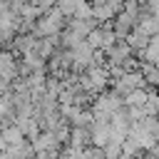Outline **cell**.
Returning a JSON list of instances; mask_svg holds the SVG:
<instances>
[{"label":"cell","instance_id":"6da1fadb","mask_svg":"<svg viewBox=\"0 0 159 159\" xmlns=\"http://www.w3.org/2000/svg\"><path fill=\"white\" fill-rule=\"evenodd\" d=\"M65 15L57 10V7H50V10H45L40 17H37V22H35V27H32V35L37 37V40H42V37H57L60 32H62V27H65Z\"/></svg>","mask_w":159,"mask_h":159},{"label":"cell","instance_id":"7a4b0ae2","mask_svg":"<svg viewBox=\"0 0 159 159\" xmlns=\"http://www.w3.org/2000/svg\"><path fill=\"white\" fill-rule=\"evenodd\" d=\"M124 107V97H119L114 89H104L99 92L97 102H94V114H104V117H112L117 109Z\"/></svg>","mask_w":159,"mask_h":159},{"label":"cell","instance_id":"3957f363","mask_svg":"<svg viewBox=\"0 0 159 159\" xmlns=\"http://www.w3.org/2000/svg\"><path fill=\"white\" fill-rule=\"evenodd\" d=\"M104 57H107V65H124L127 60H132V50L124 40H117L109 50H104Z\"/></svg>","mask_w":159,"mask_h":159},{"label":"cell","instance_id":"277c9868","mask_svg":"<svg viewBox=\"0 0 159 159\" xmlns=\"http://www.w3.org/2000/svg\"><path fill=\"white\" fill-rule=\"evenodd\" d=\"M109 25H112V30H114L117 40H124V37H127V35L137 27V20H134L132 15H127V12H119V15H117Z\"/></svg>","mask_w":159,"mask_h":159},{"label":"cell","instance_id":"5b68a950","mask_svg":"<svg viewBox=\"0 0 159 159\" xmlns=\"http://www.w3.org/2000/svg\"><path fill=\"white\" fill-rule=\"evenodd\" d=\"M124 42L129 45V50H132V55H142L144 50H147V45H149V35H144L142 30H132L127 37H124Z\"/></svg>","mask_w":159,"mask_h":159},{"label":"cell","instance_id":"8992f818","mask_svg":"<svg viewBox=\"0 0 159 159\" xmlns=\"http://www.w3.org/2000/svg\"><path fill=\"white\" fill-rule=\"evenodd\" d=\"M147 97H149V87L147 89H134L124 97V107H132V109H142L147 104Z\"/></svg>","mask_w":159,"mask_h":159},{"label":"cell","instance_id":"52a82bcc","mask_svg":"<svg viewBox=\"0 0 159 159\" xmlns=\"http://www.w3.org/2000/svg\"><path fill=\"white\" fill-rule=\"evenodd\" d=\"M142 57H144L147 65H157V67H159V35L149 37V45H147V50L142 52Z\"/></svg>","mask_w":159,"mask_h":159},{"label":"cell","instance_id":"ba28073f","mask_svg":"<svg viewBox=\"0 0 159 159\" xmlns=\"http://www.w3.org/2000/svg\"><path fill=\"white\" fill-rule=\"evenodd\" d=\"M139 72L144 75V82H147V87H154V89H159V67L157 65H139Z\"/></svg>","mask_w":159,"mask_h":159},{"label":"cell","instance_id":"9c48e42d","mask_svg":"<svg viewBox=\"0 0 159 159\" xmlns=\"http://www.w3.org/2000/svg\"><path fill=\"white\" fill-rule=\"evenodd\" d=\"M84 2H87V0H57V5H55V7H57L65 17H75V15H77V10H80Z\"/></svg>","mask_w":159,"mask_h":159},{"label":"cell","instance_id":"30bf717a","mask_svg":"<svg viewBox=\"0 0 159 159\" xmlns=\"http://www.w3.org/2000/svg\"><path fill=\"white\" fill-rule=\"evenodd\" d=\"M35 5H37V7H40L42 12H45V10L55 7V5H57V0H35Z\"/></svg>","mask_w":159,"mask_h":159},{"label":"cell","instance_id":"8fae6325","mask_svg":"<svg viewBox=\"0 0 159 159\" xmlns=\"http://www.w3.org/2000/svg\"><path fill=\"white\" fill-rule=\"evenodd\" d=\"M147 7H149V10H152L157 17H159V2H147Z\"/></svg>","mask_w":159,"mask_h":159}]
</instances>
